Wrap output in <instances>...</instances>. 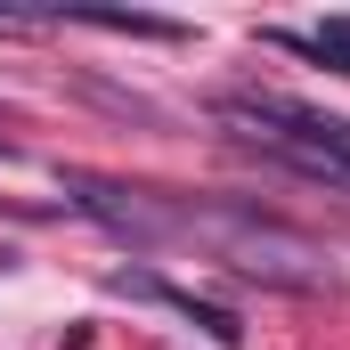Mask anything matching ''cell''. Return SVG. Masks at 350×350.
<instances>
[{
    "label": "cell",
    "mask_w": 350,
    "mask_h": 350,
    "mask_svg": "<svg viewBox=\"0 0 350 350\" xmlns=\"http://www.w3.org/2000/svg\"><path fill=\"white\" fill-rule=\"evenodd\" d=\"M57 179H66V204H74V212L106 220L114 237H131V245H147V253L196 245L204 261L237 269V277H261V285H277V293H334V285H342V261H334L318 237L269 220V212H253V204L155 196V187H122V179H98V172H57Z\"/></svg>",
    "instance_id": "cell-1"
},
{
    "label": "cell",
    "mask_w": 350,
    "mask_h": 350,
    "mask_svg": "<svg viewBox=\"0 0 350 350\" xmlns=\"http://www.w3.org/2000/svg\"><path fill=\"white\" fill-rule=\"evenodd\" d=\"M0 277H8V245H0Z\"/></svg>",
    "instance_id": "cell-5"
},
{
    "label": "cell",
    "mask_w": 350,
    "mask_h": 350,
    "mask_svg": "<svg viewBox=\"0 0 350 350\" xmlns=\"http://www.w3.org/2000/svg\"><path fill=\"white\" fill-rule=\"evenodd\" d=\"M212 122H228L245 147L277 155L285 172L326 179L350 196V114H318V106L277 98V90H228V98H212Z\"/></svg>",
    "instance_id": "cell-2"
},
{
    "label": "cell",
    "mask_w": 350,
    "mask_h": 350,
    "mask_svg": "<svg viewBox=\"0 0 350 350\" xmlns=\"http://www.w3.org/2000/svg\"><path fill=\"white\" fill-rule=\"evenodd\" d=\"M106 285H114V293H139V301H163V310H179V318H196V326H204L220 350H237V342H245L237 310H220V301H196V293H179V285H163V277H147V269H114Z\"/></svg>",
    "instance_id": "cell-3"
},
{
    "label": "cell",
    "mask_w": 350,
    "mask_h": 350,
    "mask_svg": "<svg viewBox=\"0 0 350 350\" xmlns=\"http://www.w3.org/2000/svg\"><path fill=\"white\" fill-rule=\"evenodd\" d=\"M301 49H310L318 66H334V74H350V16H326V25H318V33H310Z\"/></svg>",
    "instance_id": "cell-4"
}]
</instances>
